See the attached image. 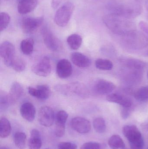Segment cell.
<instances>
[{"mask_svg": "<svg viewBox=\"0 0 148 149\" xmlns=\"http://www.w3.org/2000/svg\"><path fill=\"white\" fill-rule=\"evenodd\" d=\"M123 135L127 139L132 149H142L144 141L141 133L135 125H127L123 129Z\"/></svg>", "mask_w": 148, "mask_h": 149, "instance_id": "1", "label": "cell"}, {"mask_svg": "<svg viewBox=\"0 0 148 149\" xmlns=\"http://www.w3.org/2000/svg\"><path fill=\"white\" fill-rule=\"evenodd\" d=\"M74 9V5L70 2H67L60 7L55 15V23L60 27L66 26L68 23Z\"/></svg>", "mask_w": 148, "mask_h": 149, "instance_id": "2", "label": "cell"}, {"mask_svg": "<svg viewBox=\"0 0 148 149\" xmlns=\"http://www.w3.org/2000/svg\"><path fill=\"white\" fill-rule=\"evenodd\" d=\"M42 35L44 44L49 49L54 52L59 51L61 49V42L47 28L43 29Z\"/></svg>", "mask_w": 148, "mask_h": 149, "instance_id": "3", "label": "cell"}, {"mask_svg": "<svg viewBox=\"0 0 148 149\" xmlns=\"http://www.w3.org/2000/svg\"><path fill=\"white\" fill-rule=\"evenodd\" d=\"M0 56L3 59L4 64L8 67H11L16 56L13 44L8 41L3 42L0 46Z\"/></svg>", "mask_w": 148, "mask_h": 149, "instance_id": "4", "label": "cell"}, {"mask_svg": "<svg viewBox=\"0 0 148 149\" xmlns=\"http://www.w3.org/2000/svg\"><path fill=\"white\" fill-rule=\"evenodd\" d=\"M31 70L32 72L38 76H48L51 72V65L49 58L47 56L43 58L40 62L32 65Z\"/></svg>", "mask_w": 148, "mask_h": 149, "instance_id": "5", "label": "cell"}, {"mask_svg": "<svg viewBox=\"0 0 148 149\" xmlns=\"http://www.w3.org/2000/svg\"><path fill=\"white\" fill-rule=\"evenodd\" d=\"M43 22V17H25L22 22V29L26 34H31L36 31L42 25Z\"/></svg>", "mask_w": 148, "mask_h": 149, "instance_id": "6", "label": "cell"}, {"mask_svg": "<svg viewBox=\"0 0 148 149\" xmlns=\"http://www.w3.org/2000/svg\"><path fill=\"white\" fill-rule=\"evenodd\" d=\"M38 118L41 125L45 127H50L54 121V113L50 107H42L39 110Z\"/></svg>", "mask_w": 148, "mask_h": 149, "instance_id": "7", "label": "cell"}, {"mask_svg": "<svg viewBox=\"0 0 148 149\" xmlns=\"http://www.w3.org/2000/svg\"><path fill=\"white\" fill-rule=\"evenodd\" d=\"M28 91L30 95L41 101L47 100L51 94L49 86L45 84L39 85L36 87H29Z\"/></svg>", "mask_w": 148, "mask_h": 149, "instance_id": "8", "label": "cell"}, {"mask_svg": "<svg viewBox=\"0 0 148 149\" xmlns=\"http://www.w3.org/2000/svg\"><path fill=\"white\" fill-rule=\"evenodd\" d=\"M68 117V114L64 110H60L56 113L55 117V134L57 137H62L65 134V125Z\"/></svg>", "mask_w": 148, "mask_h": 149, "instance_id": "9", "label": "cell"}, {"mask_svg": "<svg viewBox=\"0 0 148 149\" xmlns=\"http://www.w3.org/2000/svg\"><path fill=\"white\" fill-rule=\"evenodd\" d=\"M70 124L72 129L80 134H87L91 130L90 122L83 117H75L73 118Z\"/></svg>", "mask_w": 148, "mask_h": 149, "instance_id": "10", "label": "cell"}, {"mask_svg": "<svg viewBox=\"0 0 148 149\" xmlns=\"http://www.w3.org/2000/svg\"><path fill=\"white\" fill-rule=\"evenodd\" d=\"M73 68L72 65L69 60L62 59L59 61L56 67L57 76L61 79L68 78L72 74Z\"/></svg>", "mask_w": 148, "mask_h": 149, "instance_id": "11", "label": "cell"}, {"mask_svg": "<svg viewBox=\"0 0 148 149\" xmlns=\"http://www.w3.org/2000/svg\"><path fill=\"white\" fill-rule=\"evenodd\" d=\"M67 85L69 95L74 94L83 98H86L89 96V91L86 86L83 83L74 82Z\"/></svg>", "mask_w": 148, "mask_h": 149, "instance_id": "12", "label": "cell"}, {"mask_svg": "<svg viewBox=\"0 0 148 149\" xmlns=\"http://www.w3.org/2000/svg\"><path fill=\"white\" fill-rule=\"evenodd\" d=\"M23 88L19 82L15 81L11 85L8 94L10 105L15 104L23 94Z\"/></svg>", "mask_w": 148, "mask_h": 149, "instance_id": "13", "label": "cell"}, {"mask_svg": "<svg viewBox=\"0 0 148 149\" xmlns=\"http://www.w3.org/2000/svg\"><path fill=\"white\" fill-rule=\"evenodd\" d=\"M20 113L23 119L31 122L35 117L36 108L32 103L26 102L23 103L20 107Z\"/></svg>", "mask_w": 148, "mask_h": 149, "instance_id": "14", "label": "cell"}, {"mask_svg": "<svg viewBox=\"0 0 148 149\" xmlns=\"http://www.w3.org/2000/svg\"><path fill=\"white\" fill-rule=\"evenodd\" d=\"M107 100L110 102L117 103L123 107L130 108L132 106V102L130 98L125 95L118 93H112L107 97Z\"/></svg>", "mask_w": 148, "mask_h": 149, "instance_id": "15", "label": "cell"}, {"mask_svg": "<svg viewBox=\"0 0 148 149\" xmlns=\"http://www.w3.org/2000/svg\"><path fill=\"white\" fill-rule=\"evenodd\" d=\"M95 90L101 94H106L113 92L115 88V85L111 81L104 79H100L96 82Z\"/></svg>", "mask_w": 148, "mask_h": 149, "instance_id": "16", "label": "cell"}, {"mask_svg": "<svg viewBox=\"0 0 148 149\" xmlns=\"http://www.w3.org/2000/svg\"><path fill=\"white\" fill-rule=\"evenodd\" d=\"M71 60L76 66L79 68H87L91 65V60L89 58L80 52L72 53L71 55Z\"/></svg>", "mask_w": 148, "mask_h": 149, "instance_id": "17", "label": "cell"}, {"mask_svg": "<svg viewBox=\"0 0 148 149\" xmlns=\"http://www.w3.org/2000/svg\"><path fill=\"white\" fill-rule=\"evenodd\" d=\"M38 4L37 0H20L18 11L21 14H26L34 10Z\"/></svg>", "mask_w": 148, "mask_h": 149, "instance_id": "18", "label": "cell"}, {"mask_svg": "<svg viewBox=\"0 0 148 149\" xmlns=\"http://www.w3.org/2000/svg\"><path fill=\"white\" fill-rule=\"evenodd\" d=\"M41 146V137L40 132L36 129L32 130L29 140V149H40Z\"/></svg>", "mask_w": 148, "mask_h": 149, "instance_id": "19", "label": "cell"}, {"mask_svg": "<svg viewBox=\"0 0 148 149\" xmlns=\"http://www.w3.org/2000/svg\"><path fill=\"white\" fill-rule=\"evenodd\" d=\"M11 127L10 123L8 119L1 117L0 120V136L1 138H5L10 134Z\"/></svg>", "mask_w": 148, "mask_h": 149, "instance_id": "20", "label": "cell"}, {"mask_svg": "<svg viewBox=\"0 0 148 149\" xmlns=\"http://www.w3.org/2000/svg\"><path fill=\"white\" fill-rule=\"evenodd\" d=\"M82 42V38L78 34H72L67 38V43L69 46L73 50L78 49L81 47Z\"/></svg>", "mask_w": 148, "mask_h": 149, "instance_id": "21", "label": "cell"}, {"mask_svg": "<svg viewBox=\"0 0 148 149\" xmlns=\"http://www.w3.org/2000/svg\"><path fill=\"white\" fill-rule=\"evenodd\" d=\"M34 40L31 38L22 40L20 45V48L22 53L25 55L32 54L34 50Z\"/></svg>", "mask_w": 148, "mask_h": 149, "instance_id": "22", "label": "cell"}, {"mask_svg": "<svg viewBox=\"0 0 148 149\" xmlns=\"http://www.w3.org/2000/svg\"><path fill=\"white\" fill-rule=\"evenodd\" d=\"M108 143L111 149H123L125 148V144L123 140L117 135H114L111 136Z\"/></svg>", "mask_w": 148, "mask_h": 149, "instance_id": "23", "label": "cell"}, {"mask_svg": "<svg viewBox=\"0 0 148 149\" xmlns=\"http://www.w3.org/2000/svg\"><path fill=\"white\" fill-rule=\"evenodd\" d=\"M14 142L17 147L20 149H24L26 146L27 136L24 133L17 132L14 134Z\"/></svg>", "mask_w": 148, "mask_h": 149, "instance_id": "24", "label": "cell"}, {"mask_svg": "<svg viewBox=\"0 0 148 149\" xmlns=\"http://www.w3.org/2000/svg\"><path fill=\"white\" fill-rule=\"evenodd\" d=\"M96 68L101 70H110L113 68V64L107 59L98 58L95 62Z\"/></svg>", "mask_w": 148, "mask_h": 149, "instance_id": "25", "label": "cell"}, {"mask_svg": "<svg viewBox=\"0 0 148 149\" xmlns=\"http://www.w3.org/2000/svg\"><path fill=\"white\" fill-rule=\"evenodd\" d=\"M93 126L96 131L99 134H103L106 131V123L102 117L95 118L93 121Z\"/></svg>", "mask_w": 148, "mask_h": 149, "instance_id": "26", "label": "cell"}, {"mask_svg": "<svg viewBox=\"0 0 148 149\" xmlns=\"http://www.w3.org/2000/svg\"><path fill=\"white\" fill-rule=\"evenodd\" d=\"M127 67L133 70H141L145 66V63L142 61L134 59H127L125 62Z\"/></svg>", "mask_w": 148, "mask_h": 149, "instance_id": "27", "label": "cell"}, {"mask_svg": "<svg viewBox=\"0 0 148 149\" xmlns=\"http://www.w3.org/2000/svg\"><path fill=\"white\" fill-rule=\"evenodd\" d=\"M135 98L139 101L144 102L148 100V86L142 87L136 92Z\"/></svg>", "mask_w": 148, "mask_h": 149, "instance_id": "28", "label": "cell"}, {"mask_svg": "<svg viewBox=\"0 0 148 149\" xmlns=\"http://www.w3.org/2000/svg\"><path fill=\"white\" fill-rule=\"evenodd\" d=\"M11 67L16 71L21 72L25 70L26 64L23 59L16 56Z\"/></svg>", "mask_w": 148, "mask_h": 149, "instance_id": "29", "label": "cell"}, {"mask_svg": "<svg viewBox=\"0 0 148 149\" xmlns=\"http://www.w3.org/2000/svg\"><path fill=\"white\" fill-rule=\"evenodd\" d=\"M10 22V17L8 13L1 12L0 14V31H3L8 27Z\"/></svg>", "mask_w": 148, "mask_h": 149, "instance_id": "30", "label": "cell"}, {"mask_svg": "<svg viewBox=\"0 0 148 149\" xmlns=\"http://www.w3.org/2000/svg\"><path fill=\"white\" fill-rule=\"evenodd\" d=\"M10 105L8 94L1 93L0 94V109L1 111L6 110Z\"/></svg>", "mask_w": 148, "mask_h": 149, "instance_id": "31", "label": "cell"}, {"mask_svg": "<svg viewBox=\"0 0 148 149\" xmlns=\"http://www.w3.org/2000/svg\"><path fill=\"white\" fill-rule=\"evenodd\" d=\"M101 144L97 142H89L84 143L81 147V149H101Z\"/></svg>", "mask_w": 148, "mask_h": 149, "instance_id": "32", "label": "cell"}, {"mask_svg": "<svg viewBox=\"0 0 148 149\" xmlns=\"http://www.w3.org/2000/svg\"><path fill=\"white\" fill-rule=\"evenodd\" d=\"M77 145L75 143L68 142H63L59 143L58 149H77Z\"/></svg>", "mask_w": 148, "mask_h": 149, "instance_id": "33", "label": "cell"}, {"mask_svg": "<svg viewBox=\"0 0 148 149\" xmlns=\"http://www.w3.org/2000/svg\"><path fill=\"white\" fill-rule=\"evenodd\" d=\"M121 116L122 118L124 119H127L130 114V110H129V108H123L121 110Z\"/></svg>", "mask_w": 148, "mask_h": 149, "instance_id": "34", "label": "cell"}, {"mask_svg": "<svg viewBox=\"0 0 148 149\" xmlns=\"http://www.w3.org/2000/svg\"><path fill=\"white\" fill-rule=\"evenodd\" d=\"M0 149H9L8 148H6V147H1V148H0Z\"/></svg>", "mask_w": 148, "mask_h": 149, "instance_id": "35", "label": "cell"}, {"mask_svg": "<svg viewBox=\"0 0 148 149\" xmlns=\"http://www.w3.org/2000/svg\"><path fill=\"white\" fill-rule=\"evenodd\" d=\"M147 130L148 131V123H147Z\"/></svg>", "mask_w": 148, "mask_h": 149, "instance_id": "36", "label": "cell"}, {"mask_svg": "<svg viewBox=\"0 0 148 149\" xmlns=\"http://www.w3.org/2000/svg\"></svg>", "mask_w": 148, "mask_h": 149, "instance_id": "37", "label": "cell"}, {"mask_svg": "<svg viewBox=\"0 0 148 149\" xmlns=\"http://www.w3.org/2000/svg\"></svg>", "mask_w": 148, "mask_h": 149, "instance_id": "38", "label": "cell"}, {"mask_svg": "<svg viewBox=\"0 0 148 149\" xmlns=\"http://www.w3.org/2000/svg\"></svg>", "mask_w": 148, "mask_h": 149, "instance_id": "39", "label": "cell"}]
</instances>
